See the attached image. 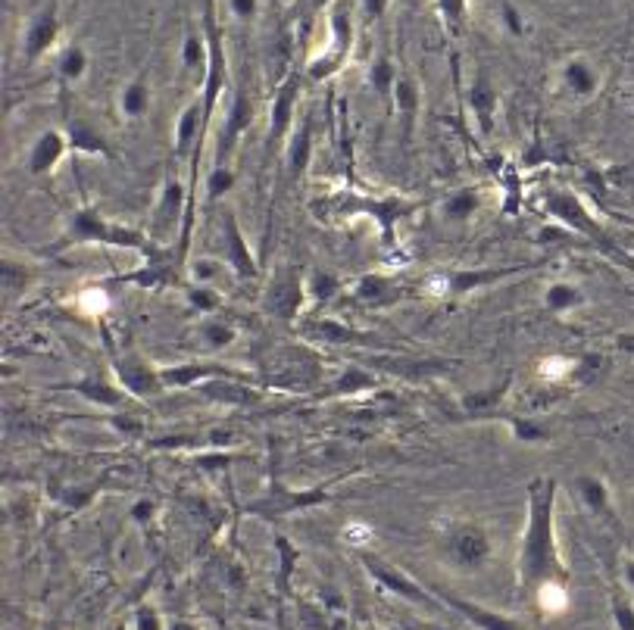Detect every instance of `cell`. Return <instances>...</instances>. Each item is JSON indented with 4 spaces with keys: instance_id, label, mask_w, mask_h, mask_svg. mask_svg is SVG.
Returning a JSON list of instances; mask_svg holds the SVG:
<instances>
[{
    "instance_id": "1",
    "label": "cell",
    "mask_w": 634,
    "mask_h": 630,
    "mask_svg": "<svg viewBox=\"0 0 634 630\" xmlns=\"http://www.w3.org/2000/svg\"><path fill=\"white\" fill-rule=\"evenodd\" d=\"M556 500L560 484L556 478H535L525 487V524L516 553V581L522 590L535 593L547 581H569V568L556 531Z\"/></svg>"
},
{
    "instance_id": "2",
    "label": "cell",
    "mask_w": 634,
    "mask_h": 630,
    "mask_svg": "<svg viewBox=\"0 0 634 630\" xmlns=\"http://www.w3.org/2000/svg\"><path fill=\"white\" fill-rule=\"evenodd\" d=\"M422 200L403 197V194H357V191H338L332 197H325L322 206L313 203L319 219H369L378 234H382V244L394 247L397 244V225L407 222Z\"/></svg>"
},
{
    "instance_id": "3",
    "label": "cell",
    "mask_w": 634,
    "mask_h": 630,
    "mask_svg": "<svg viewBox=\"0 0 634 630\" xmlns=\"http://www.w3.org/2000/svg\"><path fill=\"white\" fill-rule=\"evenodd\" d=\"M82 244L135 250L138 256L154 250V241L147 238V231L107 219L104 213H100V206H94V203L75 206L66 216V225H63V234H60V247H82Z\"/></svg>"
},
{
    "instance_id": "4",
    "label": "cell",
    "mask_w": 634,
    "mask_h": 630,
    "mask_svg": "<svg viewBox=\"0 0 634 630\" xmlns=\"http://www.w3.org/2000/svg\"><path fill=\"white\" fill-rule=\"evenodd\" d=\"M438 553L441 559L463 571V574H475L485 571L491 556H494V540L485 528V521L478 518H450L441 524L438 531Z\"/></svg>"
},
{
    "instance_id": "5",
    "label": "cell",
    "mask_w": 634,
    "mask_h": 630,
    "mask_svg": "<svg viewBox=\"0 0 634 630\" xmlns=\"http://www.w3.org/2000/svg\"><path fill=\"white\" fill-rule=\"evenodd\" d=\"M538 266L513 262V266H475V269H438L422 281V294L431 300H463L469 294L488 291L494 284H503L516 275H528Z\"/></svg>"
},
{
    "instance_id": "6",
    "label": "cell",
    "mask_w": 634,
    "mask_h": 630,
    "mask_svg": "<svg viewBox=\"0 0 634 630\" xmlns=\"http://www.w3.org/2000/svg\"><path fill=\"white\" fill-rule=\"evenodd\" d=\"M188 213H191V188L188 181L179 178V172H166L160 181V191L157 200L150 206V216H147V238L154 244L163 247H179L172 244L175 238L182 241L185 225H188Z\"/></svg>"
},
{
    "instance_id": "7",
    "label": "cell",
    "mask_w": 634,
    "mask_h": 630,
    "mask_svg": "<svg viewBox=\"0 0 634 630\" xmlns=\"http://www.w3.org/2000/svg\"><path fill=\"white\" fill-rule=\"evenodd\" d=\"M335 500L332 484H319V487H288L285 481H269V487L250 500L244 506L247 515L263 518V521H278V518H291L297 512H310L319 506H328Z\"/></svg>"
},
{
    "instance_id": "8",
    "label": "cell",
    "mask_w": 634,
    "mask_h": 630,
    "mask_svg": "<svg viewBox=\"0 0 634 630\" xmlns=\"http://www.w3.org/2000/svg\"><path fill=\"white\" fill-rule=\"evenodd\" d=\"M260 384L275 390H313L322 378V359L307 347H282L260 362Z\"/></svg>"
},
{
    "instance_id": "9",
    "label": "cell",
    "mask_w": 634,
    "mask_h": 630,
    "mask_svg": "<svg viewBox=\"0 0 634 630\" xmlns=\"http://www.w3.org/2000/svg\"><path fill=\"white\" fill-rule=\"evenodd\" d=\"M360 565L363 571L372 577V584H378L385 593L403 599V602H410V606H419V609H431V612H447L444 606V599L435 593V590H428L425 584H419L416 577H410L403 568H397L394 562H388L385 556H378V553H369V549H363L360 553Z\"/></svg>"
},
{
    "instance_id": "10",
    "label": "cell",
    "mask_w": 634,
    "mask_h": 630,
    "mask_svg": "<svg viewBox=\"0 0 634 630\" xmlns=\"http://www.w3.org/2000/svg\"><path fill=\"white\" fill-rule=\"evenodd\" d=\"M310 297H307V272H300L291 262H282L275 266L263 294H260V306L266 315L278 322H300L303 309H307Z\"/></svg>"
},
{
    "instance_id": "11",
    "label": "cell",
    "mask_w": 634,
    "mask_h": 630,
    "mask_svg": "<svg viewBox=\"0 0 634 630\" xmlns=\"http://www.w3.org/2000/svg\"><path fill=\"white\" fill-rule=\"evenodd\" d=\"M297 103H300V69H291L282 75V82L275 85V94L269 100V116H266V144L263 156L272 160V153H285V144L291 141L297 128Z\"/></svg>"
},
{
    "instance_id": "12",
    "label": "cell",
    "mask_w": 634,
    "mask_h": 630,
    "mask_svg": "<svg viewBox=\"0 0 634 630\" xmlns=\"http://www.w3.org/2000/svg\"><path fill=\"white\" fill-rule=\"evenodd\" d=\"M110 369H113L116 381L125 387V393L135 397V400H150V397H160V393H166L163 375H160L163 365H157L154 359H147L132 344H122V347L110 350Z\"/></svg>"
},
{
    "instance_id": "13",
    "label": "cell",
    "mask_w": 634,
    "mask_h": 630,
    "mask_svg": "<svg viewBox=\"0 0 634 630\" xmlns=\"http://www.w3.org/2000/svg\"><path fill=\"white\" fill-rule=\"evenodd\" d=\"M350 47H353V19L347 16L344 4H335L332 10H328L325 50H319L316 57H310L307 75L313 78V82H325V78H332L335 72L344 69V63L350 57Z\"/></svg>"
},
{
    "instance_id": "14",
    "label": "cell",
    "mask_w": 634,
    "mask_h": 630,
    "mask_svg": "<svg viewBox=\"0 0 634 630\" xmlns=\"http://www.w3.org/2000/svg\"><path fill=\"white\" fill-rule=\"evenodd\" d=\"M297 337L307 340V344H325V347H366V350H378V334L372 331H360L353 328L344 319H335V315H322V312H310L297 322Z\"/></svg>"
},
{
    "instance_id": "15",
    "label": "cell",
    "mask_w": 634,
    "mask_h": 630,
    "mask_svg": "<svg viewBox=\"0 0 634 630\" xmlns=\"http://www.w3.org/2000/svg\"><path fill=\"white\" fill-rule=\"evenodd\" d=\"M163 375V387L166 390H191L207 381H222V378H235V381H260V375H253L250 369H238L235 362H222V359H188V362H172L160 369Z\"/></svg>"
},
{
    "instance_id": "16",
    "label": "cell",
    "mask_w": 634,
    "mask_h": 630,
    "mask_svg": "<svg viewBox=\"0 0 634 630\" xmlns=\"http://www.w3.org/2000/svg\"><path fill=\"white\" fill-rule=\"evenodd\" d=\"M60 35H63V25H60V13L57 4H44L41 10H35L29 16L19 38V54L25 63H41L44 57L57 54L60 50Z\"/></svg>"
},
{
    "instance_id": "17",
    "label": "cell",
    "mask_w": 634,
    "mask_h": 630,
    "mask_svg": "<svg viewBox=\"0 0 634 630\" xmlns=\"http://www.w3.org/2000/svg\"><path fill=\"white\" fill-rule=\"evenodd\" d=\"M219 228H222V259H225L228 272H232L238 281L257 278V272H260L257 256H253L250 241H247V234H244V228L238 222V213L232 206H222Z\"/></svg>"
},
{
    "instance_id": "18",
    "label": "cell",
    "mask_w": 634,
    "mask_h": 630,
    "mask_svg": "<svg viewBox=\"0 0 634 630\" xmlns=\"http://www.w3.org/2000/svg\"><path fill=\"white\" fill-rule=\"evenodd\" d=\"M69 153H72V141L66 135V128H60V125L41 128L32 138L29 150H25V172L32 178H50L63 166Z\"/></svg>"
},
{
    "instance_id": "19",
    "label": "cell",
    "mask_w": 634,
    "mask_h": 630,
    "mask_svg": "<svg viewBox=\"0 0 634 630\" xmlns=\"http://www.w3.org/2000/svg\"><path fill=\"white\" fill-rule=\"evenodd\" d=\"M253 116H257V110H253L250 94L244 88L232 91V100H228V110H225V125L219 131V144H216L213 166H232V156H235L241 138L250 131Z\"/></svg>"
},
{
    "instance_id": "20",
    "label": "cell",
    "mask_w": 634,
    "mask_h": 630,
    "mask_svg": "<svg viewBox=\"0 0 634 630\" xmlns=\"http://www.w3.org/2000/svg\"><path fill=\"white\" fill-rule=\"evenodd\" d=\"M60 390H72L75 397H82L88 406L104 409V412H119L129 403V393L116 381V375H100V372H85L69 384H60Z\"/></svg>"
},
{
    "instance_id": "21",
    "label": "cell",
    "mask_w": 634,
    "mask_h": 630,
    "mask_svg": "<svg viewBox=\"0 0 634 630\" xmlns=\"http://www.w3.org/2000/svg\"><path fill=\"white\" fill-rule=\"evenodd\" d=\"M556 82H560V91L566 97H572L575 103H588L600 94L603 88V75L594 66V60H588L585 54H572L560 63V72H556Z\"/></svg>"
},
{
    "instance_id": "22",
    "label": "cell",
    "mask_w": 634,
    "mask_h": 630,
    "mask_svg": "<svg viewBox=\"0 0 634 630\" xmlns=\"http://www.w3.org/2000/svg\"><path fill=\"white\" fill-rule=\"evenodd\" d=\"M357 306L366 309H378V306H391L403 297V284L388 275V272H366L360 278H353L344 291Z\"/></svg>"
},
{
    "instance_id": "23",
    "label": "cell",
    "mask_w": 634,
    "mask_h": 630,
    "mask_svg": "<svg viewBox=\"0 0 634 630\" xmlns=\"http://www.w3.org/2000/svg\"><path fill=\"white\" fill-rule=\"evenodd\" d=\"M466 107H469L472 122L478 125L481 135H491L497 110H500V94H497V85L491 82L488 72H475L472 75V82L466 88Z\"/></svg>"
},
{
    "instance_id": "24",
    "label": "cell",
    "mask_w": 634,
    "mask_h": 630,
    "mask_svg": "<svg viewBox=\"0 0 634 630\" xmlns=\"http://www.w3.org/2000/svg\"><path fill=\"white\" fill-rule=\"evenodd\" d=\"M378 375L372 369H366L363 362H347L344 369L332 378L325 381L316 393V400H347V397H360V393H369V390H378Z\"/></svg>"
},
{
    "instance_id": "25",
    "label": "cell",
    "mask_w": 634,
    "mask_h": 630,
    "mask_svg": "<svg viewBox=\"0 0 634 630\" xmlns=\"http://www.w3.org/2000/svg\"><path fill=\"white\" fill-rule=\"evenodd\" d=\"M575 496L581 509H585L591 518L603 521V524H613L616 521V506H613V490L606 484V478L594 475V471H585V475H578L572 481Z\"/></svg>"
},
{
    "instance_id": "26",
    "label": "cell",
    "mask_w": 634,
    "mask_h": 630,
    "mask_svg": "<svg viewBox=\"0 0 634 630\" xmlns=\"http://www.w3.org/2000/svg\"><path fill=\"white\" fill-rule=\"evenodd\" d=\"M441 599H444V606L456 615H463L469 624H475L478 630H525L516 618L510 615H503L497 609H488V606H481V602H472V599H463V596H450L444 590H435Z\"/></svg>"
},
{
    "instance_id": "27",
    "label": "cell",
    "mask_w": 634,
    "mask_h": 630,
    "mask_svg": "<svg viewBox=\"0 0 634 630\" xmlns=\"http://www.w3.org/2000/svg\"><path fill=\"white\" fill-rule=\"evenodd\" d=\"M150 107H154V85L144 72L132 75L129 82H122L116 91V110L125 122H141L147 119Z\"/></svg>"
},
{
    "instance_id": "28",
    "label": "cell",
    "mask_w": 634,
    "mask_h": 630,
    "mask_svg": "<svg viewBox=\"0 0 634 630\" xmlns=\"http://www.w3.org/2000/svg\"><path fill=\"white\" fill-rule=\"evenodd\" d=\"M200 393L219 406H257L263 400V384L260 381H235V378H222V381H207L200 384Z\"/></svg>"
},
{
    "instance_id": "29",
    "label": "cell",
    "mask_w": 634,
    "mask_h": 630,
    "mask_svg": "<svg viewBox=\"0 0 634 630\" xmlns=\"http://www.w3.org/2000/svg\"><path fill=\"white\" fill-rule=\"evenodd\" d=\"M388 103H391L394 113H397L400 122H403V138L410 141V138H413V128H416V119H419V113H422V88H419V82H416V75L400 72Z\"/></svg>"
},
{
    "instance_id": "30",
    "label": "cell",
    "mask_w": 634,
    "mask_h": 630,
    "mask_svg": "<svg viewBox=\"0 0 634 630\" xmlns=\"http://www.w3.org/2000/svg\"><path fill=\"white\" fill-rule=\"evenodd\" d=\"M585 303H588L585 287L572 278H553V281L544 284V291H541V306L550 315H572Z\"/></svg>"
},
{
    "instance_id": "31",
    "label": "cell",
    "mask_w": 634,
    "mask_h": 630,
    "mask_svg": "<svg viewBox=\"0 0 634 630\" xmlns=\"http://www.w3.org/2000/svg\"><path fill=\"white\" fill-rule=\"evenodd\" d=\"M191 340L204 353H222L238 340V328L232 319H225V315H204V319L191 328Z\"/></svg>"
},
{
    "instance_id": "32",
    "label": "cell",
    "mask_w": 634,
    "mask_h": 630,
    "mask_svg": "<svg viewBox=\"0 0 634 630\" xmlns=\"http://www.w3.org/2000/svg\"><path fill=\"white\" fill-rule=\"evenodd\" d=\"M313 119H303L297 122L291 141L285 144V172H288V181H300L303 175H307L310 163H313Z\"/></svg>"
},
{
    "instance_id": "33",
    "label": "cell",
    "mask_w": 634,
    "mask_h": 630,
    "mask_svg": "<svg viewBox=\"0 0 634 630\" xmlns=\"http://www.w3.org/2000/svg\"><path fill=\"white\" fill-rule=\"evenodd\" d=\"M63 128H66V135H69V141H72V150H75V153L100 156V160H116V153H113V147H110L107 135H104V131H100V128H94L88 119L75 116V119H69Z\"/></svg>"
},
{
    "instance_id": "34",
    "label": "cell",
    "mask_w": 634,
    "mask_h": 630,
    "mask_svg": "<svg viewBox=\"0 0 634 630\" xmlns=\"http://www.w3.org/2000/svg\"><path fill=\"white\" fill-rule=\"evenodd\" d=\"M481 209V191L466 185V188H453L444 200H441V219L450 225H466L478 216Z\"/></svg>"
},
{
    "instance_id": "35",
    "label": "cell",
    "mask_w": 634,
    "mask_h": 630,
    "mask_svg": "<svg viewBox=\"0 0 634 630\" xmlns=\"http://www.w3.org/2000/svg\"><path fill=\"white\" fill-rule=\"evenodd\" d=\"M88 66H91V57H88V47L72 41V44H63L57 54H54V72L63 85H79L82 78L88 75Z\"/></svg>"
},
{
    "instance_id": "36",
    "label": "cell",
    "mask_w": 634,
    "mask_h": 630,
    "mask_svg": "<svg viewBox=\"0 0 634 630\" xmlns=\"http://www.w3.org/2000/svg\"><path fill=\"white\" fill-rule=\"evenodd\" d=\"M179 63H182V72L185 75L200 78V82H204L207 66H210V41H207L204 29H200V32L188 29L185 32L182 47H179Z\"/></svg>"
},
{
    "instance_id": "37",
    "label": "cell",
    "mask_w": 634,
    "mask_h": 630,
    "mask_svg": "<svg viewBox=\"0 0 634 630\" xmlns=\"http://www.w3.org/2000/svg\"><path fill=\"white\" fill-rule=\"evenodd\" d=\"M347 291V284L338 272L332 269H310L307 272V297L313 303V312H319L325 303L338 300Z\"/></svg>"
},
{
    "instance_id": "38",
    "label": "cell",
    "mask_w": 634,
    "mask_h": 630,
    "mask_svg": "<svg viewBox=\"0 0 634 630\" xmlns=\"http://www.w3.org/2000/svg\"><path fill=\"white\" fill-rule=\"evenodd\" d=\"M182 297H185V306L197 315V319H204V315H219L222 306H225V297L216 291L213 284L185 281L182 284Z\"/></svg>"
},
{
    "instance_id": "39",
    "label": "cell",
    "mask_w": 634,
    "mask_h": 630,
    "mask_svg": "<svg viewBox=\"0 0 634 630\" xmlns=\"http://www.w3.org/2000/svg\"><path fill=\"white\" fill-rule=\"evenodd\" d=\"M535 372H538V378L544 384L560 387V384H569L578 375V359L575 356H563V353H550V356L538 359Z\"/></svg>"
},
{
    "instance_id": "40",
    "label": "cell",
    "mask_w": 634,
    "mask_h": 630,
    "mask_svg": "<svg viewBox=\"0 0 634 630\" xmlns=\"http://www.w3.org/2000/svg\"><path fill=\"white\" fill-rule=\"evenodd\" d=\"M397 75H400V69H397V63H394V57L391 54H378L372 63H369V69H366V85L382 97V100H391V91H394V85H397Z\"/></svg>"
},
{
    "instance_id": "41",
    "label": "cell",
    "mask_w": 634,
    "mask_h": 630,
    "mask_svg": "<svg viewBox=\"0 0 634 630\" xmlns=\"http://www.w3.org/2000/svg\"><path fill=\"white\" fill-rule=\"evenodd\" d=\"M228 272L225 259L222 256H213V253H200V256H188L185 262V281H194V284H213Z\"/></svg>"
},
{
    "instance_id": "42",
    "label": "cell",
    "mask_w": 634,
    "mask_h": 630,
    "mask_svg": "<svg viewBox=\"0 0 634 630\" xmlns=\"http://www.w3.org/2000/svg\"><path fill=\"white\" fill-rule=\"evenodd\" d=\"M238 172L235 166H210V172L204 175V206H216L228 191L235 188Z\"/></svg>"
},
{
    "instance_id": "43",
    "label": "cell",
    "mask_w": 634,
    "mask_h": 630,
    "mask_svg": "<svg viewBox=\"0 0 634 630\" xmlns=\"http://www.w3.org/2000/svg\"><path fill=\"white\" fill-rule=\"evenodd\" d=\"M531 596H535V602L541 606L544 615H560L569 606V581H547Z\"/></svg>"
},
{
    "instance_id": "44",
    "label": "cell",
    "mask_w": 634,
    "mask_h": 630,
    "mask_svg": "<svg viewBox=\"0 0 634 630\" xmlns=\"http://www.w3.org/2000/svg\"><path fill=\"white\" fill-rule=\"evenodd\" d=\"M610 615L616 630H634V599L622 587L610 590Z\"/></svg>"
},
{
    "instance_id": "45",
    "label": "cell",
    "mask_w": 634,
    "mask_h": 630,
    "mask_svg": "<svg viewBox=\"0 0 634 630\" xmlns=\"http://www.w3.org/2000/svg\"><path fill=\"white\" fill-rule=\"evenodd\" d=\"M435 10L441 16V22L447 25V29H463V25L469 22V13H472V4L469 0H435Z\"/></svg>"
},
{
    "instance_id": "46",
    "label": "cell",
    "mask_w": 634,
    "mask_h": 630,
    "mask_svg": "<svg viewBox=\"0 0 634 630\" xmlns=\"http://www.w3.org/2000/svg\"><path fill=\"white\" fill-rule=\"evenodd\" d=\"M275 549H278V581H282V587H288L291 574H294V565L300 562V553L291 546V540L285 534H275Z\"/></svg>"
},
{
    "instance_id": "47",
    "label": "cell",
    "mask_w": 634,
    "mask_h": 630,
    "mask_svg": "<svg viewBox=\"0 0 634 630\" xmlns=\"http://www.w3.org/2000/svg\"><path fill=\"white\" fill-rule=\"evenodd\" d=\"M497 13H500V22H503L506 35H510V38H525L528 22H525V13L513 4V0H500Z\"/></svg>"
},
{
    "instance_id": "48",
    "label": "cell",
    "mask_w": 634,
    "mask_h": 630,
    "mask_svg": "<svg viewBox=\"0 0 634 630\" xmlns=\"http://www.w3.org/2000/svg\"><path fill=\"white\" fill-rule=\"evenodd\" d=\"M75 306H79L85 315H104V312H107V294H104V284H97V287H85V291L79 294V300H75Z\"/></svg>"
},
{
    "instance_id": "49",
    "label": "cell",
    "mask_w": 634,
    "mask_h": 630,
    "mask_svg": "<svg viewBox=\"0 0 634 630\" xmlns=\"http://www.w3.org/2000/svg\"><path fill=\"white\" fill-rule=\"evenodd\" d=\"M132 624H135V630H166L169 621H163V615H160L157 606H150V602H141V606L135 609V615H132Z\"/></svg>"
},
{
    "instance_id": "50",
    "label": "cell",
    "mask_w": 634,
    "mask_h": 630,
    "mask_svg": "<svg viewBox=\"0 0 634 630\" xmlns=\"http://www.w3.org/2000/svg\"><path fill=\"white\" fill-rule=\"evenodd\" d=\"M225 4H228V16H232L235 22H253V19H257L260 16V0H225Z\"/></svg>"
},
{
    "instance_id": "51",
    "label": "cell",
    "mask_w": 634,
    "mask_h": 630,
    "mask_svg": "<svg viewBox=\"0 0 634 630\" xmlns=\"http://www.w3.org/2000/svg\"><path fill=\"white\" fill-rule=\"evenodd\" d=\"M388 7H391V0H363V13L372 19V22H378L385 13H388Z\"/></svg>"
},
{
    "instance_id": "52",
    "label": "cell",
    "mask_w": 634,
    "mask_h": 630,
    "mask_svg": "<svg viewBox=\"0 0 634 630\" xmlns=\"http://www.w3.org/2000/svg\"><path fill=\"white\" fill-rule=\"evenodd\" d=\"M154 512H157V503H150V500H138V503L132 506V518H135L138 524H147L150 518H154Z\"/></svg>"
},
{
    "instance_id": "53",
    "label": "cell",
    "mask_w": 634,
    "mask_h": 630,
    "mask_svg": "<svg viewBox=\"0 0 634 630\" xmlns=\"http://www.w3.org/2000/svg\"><path fill=\"white\" fill-rule=\"evenodd\" d=\"M622 581H625L628 593H634V556L622 559Z\"/></svg>"
},
{
    "instance_id": "54",
    "label": "cell",
    "mask_w": 634,
    "mask_h": 630,
    "mask_svg": "<svg viewBox=\"0 0 634 630\" xmlns=\"http://www.w3.org/2000/svg\"><path fill=\"white\" fill-rule=\"evenodd\" d=\"M166 630H200V624L194 621V618H169V624H166Z\"/></svg>"
},
{
    "instance_id": "55",
    "label": "cell",
    "mask_w": 634,
    "mask_h": 630,
    "mask_svg": "<svg viewBox=\"0 0 634 630\" xmlns=\"http://www.w3.org/2000/svg\"><path fill=\"white\" fill-rule=\"evenodd\" d=\"M616 347H619L622 353L634 356V331H622V334H616Z\"/></svg>"
},
{
    "instance_id": "56",
    "label": "cell",
    "mask_w": 634,
    "mask_h": 630,
    "mask_svg": "<svg viewBox=\"0 0 634 630\" xmlns=\"http://www.w3.org/2000/svg\"><path fill=\"white\" fill-rule=\"evenodd\" d=\"M335 0H310V13H322V10H332Z\"/></svg>"
}]
</instances>
